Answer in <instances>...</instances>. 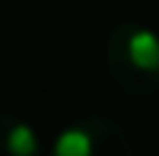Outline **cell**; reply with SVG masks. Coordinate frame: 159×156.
<instances>
[{"label": "cell", "mask_w": 159, "mask_h": 156, "mask_svg": "<svg viewBox=\"0 0 159 156\" xmlns=\"http://www.w3.org/2000/svg\"><path fill=\"white\" fill-rule=\"evenodd\" d=\"M104 67L125 95H159V34L144 21H119L104 40Z\"/></svg>", "instance_id": "cell-1"}, {"label": "cell", "mask_w": 159, "mask_h": 156, "mask_svg": "<svg viewBox=\"0 0 159 156\" xmlns=\"http://www.w3.org/2000/svg\"><path fill=\"white\" fill-rule=\"evenodd\" d=\"M49 156H135V138L113 117L86 113L55 135Z\"/></svg>", "instance_id": "cell-2"}, {"label": "cell", "mask_w": 159, "mask_h": 156, "mask_svg": "<svg viewBox=\"0 0 159 156\" xmlns=\"http://www.w3.org/2000/svg\"><path fill=\"white\" fill-rule=\"evenodd\" d=\"M0 156H40L37 129L19 113H0Z\"/></svg>", "instance_id": "cell-3"}]
</instances>
